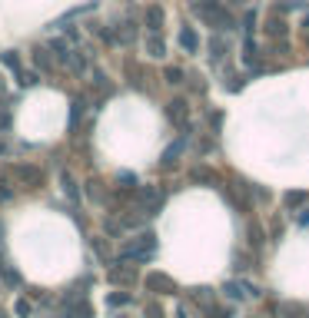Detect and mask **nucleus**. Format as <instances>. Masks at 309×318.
Segmentation results:
<instances>
[{
    "mask_svg": "<svg viewBox=\"0 0 309 318\" xmlns=\"http://www.w3.org/2000/svg\"><path fill=\"white\" fill-rule=\"evenodd\" d=\"M133 278H136L133 269H113L110 272V282H133Z\"/></svg>",
    "mask_w": 309,
    "mask_h": 318,
    "instance_id": "4",
    "label": "nucleus"
},
{
    "mask_svg": "<svg viewBox=\"0 0 309 318\" xmlns=\"http://www.w3.org/2000/svg\"><path fill=\"white\" fill-rule=\"evenodd\" d=\"M150 53H153V56L163 53V40H150Z\"/></svg>",
    "mask_w": 309,
    "mask_h": 318,
    "instance_id": "9",
    "label": "nucleus"
},
{
    "mask_svg": "<svg viewBox=\"0 0 309 318\" xmlns=\"http://www.w3.org/2000/svg\"><path fill=\"white\" fill-rule=\"evenodd\" d=\"M153 245H156V235H140V239L133 242V245H126L123 249V259H133V262H146L150 255H153Z\"/></svg>",
    "mask_w": 309,
    "mask_h": 318,
    "instance_id": "1",
    "label": "nucleus"
},
{
    "mask_svg": "<svg viewBox=\"0 0 309 318\" xmlns=\"http://www.w3.org/2000/svg\"><path fill=\"white\" fill-rule=\"evenodd\" d=\"M140 196H143V209L150 212V216L160 212V206H163V192H160V189H143Z\"/></svg>",
    "mask_w": 309,
    "mask_h": 318,
    "instance_id": "3",
    "label": "nucleus"
},
{
    "mask_svg": "<svg viewBox=\"0 0 309 318\" xmlns=\"http://www.w3.org/2000/svg\"><path fill=\"white\" fill-rule=\"evenodd\" d=\"M166 77H170V83H180V80H183V73H180V70H166Z\"/></svg>",
    "mask_w": 309,
    "mask_h": 318,
    "instance_id": "11",
    "label": "nucleus"
},
{
    "mask_svg": "<svg viewBox=\"0 0 309 318\" xmlns=\"http://www.w3.org/2000/svg\"><path fill=\"white\" fill-rule=\"evenodd\" d=\"M303 202V192H289L286 196V206H299Z\"/></svg>",
    "mask_w": 309,
    "mask_h": 318,
    "instance_id": "10",
    "label": "nucleus"
},
{
    "mask_svg": "<svg viewBox=\"0 0 309 318\" xmlns=\"http://www.w3.org/2000/svg\"><path fill=\"white\" fill-rule=\"evenodd\" d=\"M0 318H7V315H3V312H0Z\"/></svg>",
    "mask_w": 309,
    "mask_h": 318,
    "instance_id": "12",
    "label": "nucleus"
},
{
    "mask_svg": "<svg viewBox=\"0 0 309 318\" xmlns=\"http://www.w3.org/2000/svg\"><path fill=\"white\" fill-rule=\"evenodd\" d=\"M183 106H186V103H180V99H173V103H170V110H166V113H170V120H173V123L183 120Z\"/></svg>",
    "mask_w": 309,
    "mask_h": 318,
    "instance_id": "5",
    "label": "nucleus"
},
{
    "mask_svg": "<svg viewBox=\"0 0 309 318\" xmlns=\"http://www.w3.org/2000/svg\"><path fill=\"white\" fill-rule=\"evenodd\" d=\"M180 149H183V143H173V146H170V149L163 153V166H173V159L180 156Z\"/></svg>",
    "mask_w": 309,
    "mask_h": 318,
    "instance_id": "7",
    "label": "nucleus"
},
{
    "mask_svg": "<svg viewBox=\"0 0 309 318\" xmlns=\"http://www.w3.org/2000/svg\"><path fill=\"white\" fill-rule=\"evenodd\" d=\"M146 23H150V30H160V23H163V10H156V7H153V10L146 13Z\"/></svg>",
    "mask_w": 309,
    "mask_h": 318,
    "instance_id": "6",
    "label": "nucleus"
},
{
    "mask_svg": "<svg viewBox=\"0 0 309 318\" xmlns=\"http://www.w3.org/2000/svg\"><path fill=\"white\" fill-rule=\"evenodd\" d=\"M146 285L153 288V292H160V295H173V292H177L173 278H166V275H150V278H146Z\"/></svg>",
    "mask_w": 309,
    "mask_h": 318,
    "instance_id": "2",
    "label": "nucleus"
},
{
    "mask_svg": "<svg viewBox=\"0 0 309 318\" xmlns=\"http://www.w3.org/2000/svg\"><path fill=\"white\" fill-rule=\"evenodd\" d=\"M180 44H183V50H196V33H193V30H183Z\"/></svg>",
    "mask_w": 309,
    "mask_h": 318,
    "instance_id": "8",
    "label": "nucleus"
}]
</instances>
